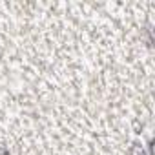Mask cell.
Returning a JSON list of instances; mask_svg holds the SVG:
<instances>
[{
    "label": "cell",
    "instance_id": "1",
    "mask_svg": "<svg viewBox=\"0 0 155 155\" xmlns=\"http://www.w3.org/2000/svg\"><path fill=\"white\" fill-rule=\"evenodd\" d=\"M0 155H9V153H8V151H6L4 148H0Z\"/></svg>",
    "mask_w": 155,
    "mask_h": 155
}]
</instances>
